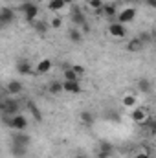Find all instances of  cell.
<instances>
[{
  "instance_id": "obj_1",
  "label": "cell",
  "mask_w": 156,
  "mask_h": 158,
  "mask_svg": "<svg viewBox=\"0 0 156 158\" xmlns=\"http://www.w3.org/2000/svg\"><path fill=\"white\" fill-rule=\"evenodd\" d=\"M4 121H6V127H9L13 131H26L28 125H30V119L20 112L15 114V116H4Z\"/></svg>"
},
{
  "instance_id": "obj_2",
  "label": "cell",
  "mask_w": 156,
  "mask_h": 158,
  "mask_svg": "<svg viewBox=\"0 0 156 158\" xmlns=\"http://www.w3.org/2000/svg\"><path fill=\"white\" fill-rule=\"evenodd\" d=\"M18 9L24 13V20H28V22H31V24L37 22V17H39V6H37L35 2H24V4H20Z\"/></svg>"
},
{
  "instance_id": "obj_3",
  "label": "cell",
  "mask_w": 156,
  "mask_h": 158,
  "mask_svg": "<svg viewBox=\"0 0 156 158\" xmlns=\"http://www.w3.org/2000/svg\"><path fill=\"white\" fill-rule=\"evenodd\" d=\"M0 109L4 112V116H15L20 110V103L17 99H13V98H4L0 101Z\"/></svg>"
},
{
  "instance_id": "obj_4",
  "label": "cell",
  "mask_w": 156,
  "mask_h": 158,
  "mask_svg": "<svg viewBox=\"0 0 156 158\" xmlns=\"http://www.w3.org/2000/svg\"><path fill=\"white\" fill-rule=\"evenodd\" d=\"M109 33H110V37H114V39H123V37L127 35V28H125V24L114 20V22L109 24Z\"/></svg>"
},
{
  "instance_id": "obj_5",
  "label": "cell",
  "mask_w": 156,
  "mask_h": 158,
  "mask_svg": "<svg viewBox=\"0 0 156 158\" xmlns=\"http://www.w3.org/2000/svg\"><path fill=\"white\" fill-rule=\"evenodd\" d=\"M70 17H72V22L76 24V26H83V24H86V17H84V13H83V9L79 7V6H70Z\"/></svg>"
},
{
  "instance_id": "obj_6",
  "label": "cell",
  "mask_w": 156,
  "mask_h": 158,
  "mask_svg": "<svg viewBox=\"0 0 156 158\" xmlns=\"http://www.w3.org/2000/svg\"><path fill=\"white\" fill-rule=\"evenodd\" d=\"M117 22H121V24H129V22H132L134 19H136V7H125V9H121L119 13H117Z\"/></svg>"
},
{
  "instance_id": "obj_7",
  "label": "cell",
  "mask_w": 156,
  "mask_h": 158,
  "mask_svg": "<svg viewBox=\"0 0 156 158\" xmlns=\"http://www.w3.org/2000/svg\"><path fill=\"white\" fill-rule=\"evenodd\" d=\"M147 118H149V116H147L145 109H142V107H134V109H130V119H132L134 123H140V125H143Z\"/></svg>"
},
{
  "instance_id": "obj_8",
  "label": "cell",
  "mask_w": 156,
  "mask_h": 158,
  "mask_svg": "<svg viewBox=\"0 0 156 158\" xmlns=\"http://www.w3.org/2000/svg\"><path fill=\"white\" fill-rule=\"evenodd\" d=\"M112 153H114V147H112V143H110V142H107V140L99 142L97 156H99V158H109V156H112Z\"/></svg>"
},
{
  "instance_id": "obj_9",
  "label": "cell",
  "mask_w": 156,
  "mask_h": 158,
  "mask_svg": "<svg viewBox=\"0 0 156 158\" xmlns=\"http://www.w3.org/2000/svg\"><path fill=\"white\" fill-rule=\"evenodd\" d=\"M13 20H15V11H13L11 7L4 6V7L0 9V22H2L4 26H7V24H11Z\"/></svg>"
},
{
  "instance_id": "obj_10",
  "label": "cell",
  "mask_w": 156,
  "mask_h": 158,
  "mask_svg": "<svg viewBox=\"0 0 156 158\" xmlns=\"http://www.w3.org/2000/svg\"><path fill=\"white\" fill-rule=\"evenodd\" d=\"M30 142H31V138H30V134H26L24 131H15V134H13V143H17V145H24V147H28V145H30Z\"/></svg>"
},
{
  "instance_id": "obj_11",
  "label": "cell",
  "mask_w": 156,
  "mask_h": 158,
  "mask_svg": "<svg viewBox=\"0 0 156 158\" xmlns=\"http://www.w3.org/2000/svg\"><path fill=\"white\" fill-rule=\"evenodd\" d=\"M17 72L20 74V76H30L31 72H33V66H31V63L30 61H26V59H20V61H17Z\"/></svg>"
},
{
  "instance_id": "obj_12",
  "label": "cell",
  "mask_w": 156,
  "mask_h": 158,
  "mask_svg": "<svg viewBox=\"0 0 156 158\" xmlns=\"http://www.w3.org/2000/svg\"><path fill=\"white\" fill-rule=\"evenodd\" d=\"M22 90H24V85H22L18 79H13V81H9V83H7V86H6V92H7V94H11V96L22 94Z\"/></svg>"
},
{
  "instance_id": "obj_13",
  "label": "cell",
  "mask_w": 156,
  "mask_h": 158,
  "mask_svg": "<svg viewBox=\"0 0 156 158\" xmlns=\"http://www.w3.org/2000/svg\"><path fill=\"white\" fill-rule=\"evenodd\" d=\"M51 68H53V63H51V59H40L39 63L35 64V72H37V74H40V76L48 74Z\"/></svg>"
},
{
  "instance_id": "obj_14",
  "label": "cell",
  "mask_w": 156,
  "mask_h": 158,
  "mask_svg": "<svg viewBox=\"0 0 156 158\" xmlns=\"http://www.w3.org/2000/svg\"><path fill=\"white\" fill-rule=\"evenodd\" d=\"M26 107H28L30 116L35 119V121H42V112L39 110V107H37V103H35V101H28V103H26Z\"/></svg>"
},
{
  "instance_id": "obj_15",
  "label": "cell",
  "mask_w": 156,
  "mask_h": 158,
  "mask_svg": "<svg viewBox=\"0 0 156 158\" xmlns=\"http://www.w3.org/2000/svg\"><path fill=\"white\" fill-rule=\"evenodd\" d=\"M64 83V92L68 94H81L83 86L79 85V81H63Z\"/></svg>"
},
{
  "instance_id": "obj_16",
  "label": "cell",
  "mask_w": 156,
  "mask_h": 158,
  "mask_svg": "<svg viewBox=\"0 0 156 158\" xmlns=\"http://www.w3.org/2000/svg\"><path fill=\"white\" fill-rule=\"evenodd\" d=\"M48 92L51 96H59L61 92H64V83L63 81H51L50 86H48Z\"/></svg>"
},
{
  "instance_id": "obj_17",
  "label": "cell",
  "mask_w": 156,
  "mask_h": 158,
  "mask_svg": "<svg viewBox=\"0 0 156 158\" xmlns=\"http://www.w3.org/2000/svg\"><path fill=\"white\" fill-rule=\"evenodd\" d=\"M138 90L143 92V94H151V90H153V83H151V79H147V77L138 79Z\"/></svg>"
},
{
  "instance_id": "obj_18",
  "label": "cell",
  "mask_w": 156,
  "mask_h": 158,
  "mask_svg": "<svg viewBox=\"0 0 156 158\" xmlns=\"http://www.w3.org/2000/svg\"><path fill=\"white\" fill-rule=\"evenodd\" d=\"M101 13L105 17H109V19H114V17H117V6L116 4H105Z\"/></svg>"
},
{
  "instance_id": "obj_19",
  "label": "cell",
  "mask_w": 156,
  "mask_h": 158,
  "mask_svg": "<svg viewBox=\"0 0 156 158\" xmlns=\"http://www.w3.org/2000/svg\"><path fill=\"white\" fill-rule=\"evenodd\" d=\"M79 76L74 72V68L72 66H64V70H63V81H79Z\"/></svg>"
},
{
  "instance_id": "obj_20",
  "label": "cell",
  "mask_w": 156,
  "mask_h": 158,
  "mask_svg": "<svg viewBox=\"0 0 156 158\" xmlns=\"http://www.w3.org/2000/svg\"><path fill=\"white\" fill-rule=\"evenodd\" d=\"M121 105L125 109H134L136 107V96L134 94H125L123 99H121Z\"/></svg>"
},
{
  "instance_id": "obj_21",
  "label": "cell",
  "mask_w": 156,
  "mask_h": 158,
  "mask_svg": "<svg viewBox=\"0 0 156 158\" xmlns=\"http://www.w3.org/2000/svg\"><path fill=\"white\" fill-rule=\"evenodd\" d=\"M33 26H35V31H37L39 35H46V33H48V30L51 28V26H50V22H46V20H37Z\"/></svg>"
},
{
  "instance_id": "obj_22",
  "label": "cell",
  "mask_w": 156,
  "mask_h": 158,
  "mask_svg": "<svg viewBox=\"0 0 156 158\" xmlns=\"http://www.w3.org/2000/svg\"><path fill=\"white\" fill-rule=\"evenodd\" d=\"M142 48H143V42H142L140 37H134L132 40H129V44H127V50L129 52H140Z\"/></svg>"
},
{
  "instance_id": "obj_23",
  "label": "cell",
  "mask_w": 156,
  "mask_h": 158,
  "mask_svg": "<svg viewBox=\"0 0 156 158\" xmlns=\"http://www.w3.org/2000/svg\"><path fill=\"white\" fill-rule=\"evenodd\" d=\"M81 123H83V125H86V127H92V125L96 123V118H94V114H92V112H88V110L81 112Z\"/></svg>"
},
{
  "instance_id": "obj_24",
  "label": "cell",
  "mask_w": 156,
  "mask_h": 158,
  "mask_svg": "<svg viewBox=\"0 0 156 158\" xmlns=\"http://www.w3.org/2000/svg\"><path fill=\"white\" fill-rule=\"evenodd\" d=\"M64 6H66V4H64V0H50V2H48V9H50V11H53V13L61 11Z\"/></svg>"
},
{
  "instance_id": "obj_25",
  "label": "cell",
  "mask_w": 156,
  "mask_h": 158,
  "mask_svg": "<svg viewBox=\"0 0 156 158\" xmlns=\"http://www.w3.org/2000/svg\"><path fill=\"white\" fill-rule=\"evenodd\" d=\"M86 6L90 7V9H94V11H97V13H101L103 11V0H86Z\"/></svg>"
},
{
  "instance_id": "obj_26",
  "label": "cell",
  "mask_w": 156,
  "mask_h": 158,
  "mask_svg": "<svg viewBox=\"0 0 156 158\" xmlns=\"http://www.w3.org/2000/svg\"><path fill=\"white\" fill-rule=\"evenodd\" d=\"M68 39L72 40V42H81V40H83V31H81V30H76V28H72V30L68 31Z\"/></svg>"
},
{
  "instance_id": "obj_27",
  "label": "cell",
  "mask_w": 156,
  "mask_h": 158,
  "mask_svg": "<svg viewBox=\"0 0 156 158\" xmlns=\"http://www.w3.org/2000/svg\"><path fill=\"white\" fill-rule=\"evenodd\" d=\"M26 149H28V147H24V145H17V143L11 145V153H13V156H17V158L24 156V155H26Z\"/></svg>"
},
{
  "instance_id": "obj_28",
  "label": "cell",
  "mask_w": 156,
  "mask_h": 158,
  "mask_svg": "<svg viewBox=\"0 0 156 158\" xmlns=\"http://www.w3.org/2000/svg\"><path fill=\"white\" fill-rule=\"evenodd\" d=\"M61 24H63V20H61V17H53V19L50 20V26H51L53 30H57V28H61Z\"/></svg>"
},
{
  "instance_id": "obj_29",
  "label": "cell",
  "mask_w": 156,
  "mask_h": 158,
  "mask_svg": "<svg viewBox=\"0 0 156 158\" xmlns=\"http://www.w3.org/2000/svg\"><path fill=\"white\" fill-rule=\"evenodd\" d=\"M72 68H74V72L77 74L79 77L84 76V66H81V64H72Z\"/></svg>"
},
{
  "instance_id": "obj_30",
  "label": "cell",
  "mask_w": 156,
  "mask_h": 158,
  "mask_svg": "<svg viewBox=\"0 0 156 158\" xmlns=\"http://www.w3.org/2000/svg\"><path fill=\"white\" fill-rule=\"evenodd\" d=\"M140 39H142V42L145 44V42H149V40H151V33H147V31H142V33H140Z\"/></svg>"
},
{
  "instance_id": "obj_31",
  "label": "cell",
  "mask_w": 156,
  "mask_h": 158,
  "mask_svg": "<svg viewBox=\"0 0 156 158\" xmlns=\"http://www.w3.org/2000/svg\"><path fill=\"white\" fill-rule=\"evenodd\" d=\"M81 31H83V35L90 33V24H88V22H86V24H83V26H81Z\"/></svg>"
},
{
  "instance_id": "obj_32",
  "label": "cell",
  "mask_w": 156,
  "mask_h": 158,
  "mask_svg": "<svg viewBox=\"0 0 156 158\" xmlns=\"http://www.w3.org/2000/svg\"><path fill=\"white\" fill-rule=\"evenodd\" d=\"M145 4H147L151 9H156V0H145Z\"/></svg>"
},
{
  "instance_id": "obj_33",
  "label": "cell",
  "mask_w": 156,
  "mask_h": 158,
  "mask_svg": "<svg viewBox=\"0 0 156 158\" xmlns=\"http://www.w3.org/2000/svg\"><path fill=\"white\" fill-rule=\"evenodd\" d=\"M132 158H151V156H149L147 153H138V155H134Z\"/></svg>"
},
{
  "instance_id": "obj_34",
  "label": "cell",
  "mask_w": 156,
  "mask_h": 158,
  "mask_svg": "<svg viewBox=\"0 0 156 158\" xmlns=\"http://www.w3.org/2000/svg\"><path fill=\"white\" fill-rule=\"evenodd\" d=\"M64 4L66 6H74V0H64Z\"/></svg>"
},
{
  "instance_id": "obj_35",
  "label": "cell",
  "mask_w": 156,
  "mask_h": 158,
  "mask_svg": "<svg viewBox=\"0 0 156 158\" xmlns=\"http://www.w3.org/2000/svg\"><path fill=\"white\" fill-rule=\"evenodd\" d=\"M74 158H88V156H84V155H77V156H74Z\"/></svg>"
},
{
  "instance_id": "obj_36",
  "label": "cell",
  "mask_w": 156,
  "mask_h": 158,
  "mask_svg": "<svg viewBox=\"0 0 156 158\" xmlns=\"http://www.w3.org/2000/svg\"><path fill=\"white\" fill-rule=\"evenodd\" d=\"M30 2H35V4H37V2H40V0H30Z\"/></svg>"
},
{
  "instance_id": "obj_37",
  "label": "cell",
  "mask_w": 156,
  "mask_h": 158,
  "mask_svg": "<svg viewBox=\"0 0 156 158\" xmlns=\"http://www.w3.org/2000/svg\"><path fill=\"white\" fill-rule=\"evenodd\" d=\"M127 2H136V0H127Z\"/></svg>"
}]
</instances>
